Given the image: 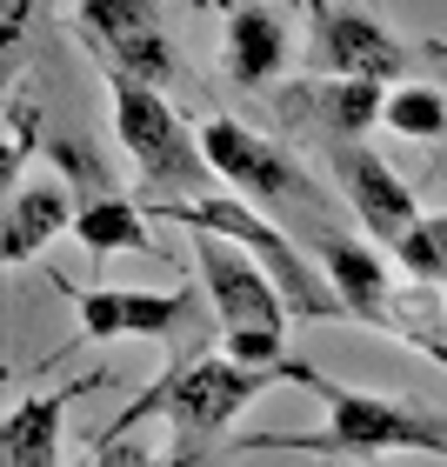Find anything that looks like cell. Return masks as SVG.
Masks as SVG:
<instances>
[{
  "label": "cell",
  "mask_w": 447,
  "mask_h": 467,
  "mask_svg": "<svg viewBox=\"0 0 447 467\" xmlns=\"http://www.w3.org/2000/svg\"><path fill=\"white\" fill-rule=\"evenodd\" d=\"M201 147H207V161L221 167V181L234 187V194H247L267 221H281L301 247L327 241L334 227H348V221L334 214V194L321 187V174H307L281 140L254 134L247 120L214 114V120L201 127Z\"/></svg>",
  "instance_id": "3957f363"
},
{
  "label": "cell",
  "mask_w": 447,
  "mask_h": 467,
  "mask_svg": "<svg viewBox=\"0 0 447 467\" xmlns=\"http://www.w3.org/2000/svg\"><path fill=\"white\" fill-rule=\"evenodd\" d=\"M294 34L274 0H234L227 7V80L234 88H274L287 74Z\"/></svg>",
  "instance_id": "5bb4252c"
},
{
  "label": "cell",
  "mask_w": 447,
  "mask_h": 467,
  "mask_svg": "<svg viewBox=\"0 0 447 467\" xmlns=\"http://www.w3.org/2000/svg\"><path fill=\"white\" fill-rule=\"evenodd\" d=\"M388 254L400 261V274H408V281L441 287V281H447V214H421Z\"/></svg>",
  "instance_id": "ac0fdd59"
},
{
  "label": "cell",
  "mask_w": 447,
  "mask_h": 467,
  "mask_svg": "<svg viewBox=\"0 0 447 467\" xmlns=\"http://www.w3.org/2000/svg\"><path fill=\"white\" fill-rule=\"evenodd\" d=\"M301 7H307V20H314V27H321V20L334 14V0H301Z\"/></svg>",
  "instance_id": "44dd1931"
},
{
  "label": "cell",
  "mask_w": 447,
  "mask_h": 467,
  "mask_svg": "<svg viewBox=\"0 0 447 467\" xmlns=\"http://www.w3.org/2000/svg\"><path fill=\"white\" fill-rule=\"evenodd\" d=\"M74 27L94 47L100 74H134L147 88H174L181 60L167 47L161 0H74Z\"/></svg>",
  "instance_id": "ba28073f"
},
{
  "label": "cell",
  "mask_w": 447,
  "mask_h": 467,
  "mask_svg": "<svg viewBox=\"0 0 447 467\" xmlns=\"http://www.w3.org/2000/svg\"><path fill=\"white\" fill-rule=\"evenodd\" d=\"M314 67L321 74H360V80H421V74H447V47L441 40H408L394 34L380 14L368 7H334L321 27H314Z\"/></svg>",
  "instance_id": "8992f818"
},
{
  "label": "cell",
  "mask_w": 447,
  "mask_h": 467,
  "mask_svg": "<svg viewBox=\"0 0 447 467\" xmlns=\"http://www.w3.org/2000/svg\"><path fill=\"white\" fill-rule=\"evenodd\" d=\"M88 467H207V461L181 454L174 441H167V448H154V441H140V428H120V420H114V428L94 434Z\"/></svg>",
  "instance_id": "e0dca14e"
},
{
  "label": "cell",
  "mask_w": 447,
  "mask_h": 467,
  "mask_svg": "<svg viewBox=\"0 0 447 467\" xmlns=\"http://www.w3.org/2000/svg\"><path fill=\"white\" fill-rule=\"evenodd\" d=\"M274 108L294 134L314 140H354L374 134L380 114H388V80H360V74H314L294 80V88H274Z\"/></svg>",
  "instance_id": "30bf717a"
},
{
  "label": "cell",
  "mask_w": 447,
  "mask_h": 467,
  "mask_svg": "<svg viewBox=\"0 0 447 467\" xmlns=\"http://www.w3.org/2000/svg\"><path fill=\"white\" fill-rule=\"evenodd\" d=\"M154 214H147V201L134 194H94V201H80V214H74V241L88 247V254H154V227H147Z\"/></svg>",
  "instance_id": "9a60e30c"
},
{
  "label": "cell",
  "mask_w": 447,
  "mask_h": 467,
  "mask_svg": "<svg viewBox=\"0 0 447 467\" xmlns=\"http://www.w3.org/2000/svg\"><path fill=\"white\" fill-rule=\"evenodd\" d=\"M34 14L40 0H0V47H7V74H20V60L34 47Z\"/></svg>",
  "instance_id": "ffe728a7"
},
{
  "label": "cell",
  "mask_w": 447,
  "mask_h": 467,
  "mask_svg": "<svg viewBox=\"0 0 447 467\" xmlns=\"http://www.w3.org/2000/svg\"><path fill=\"white\" fill-rule=\"evenodd\" d=\"M374 247H380V241H368V234L334 227L327 241H314L307 254L321 261V274L334 281L340 307H348V321L394 334V327H400V287L388 281V267H380V254H374Z\"/></svg>",
  "instance_id": "8fae6325"
},
{
  "label": "cell",
  "mask_w": 447,
  "mask_h": 467,
  "mask_svg": "<svg viewBox=\"0 0 447 467\" xmlns=\"http://www.w3.org/2000/svg\"><path fill=\"white\" fill-rule=\"evenodd\" d=\"M281 380L307 388L327 408L321 434H254L234 441V454H314V461H380V454H441L447 461V414H428L414 400H388L368 388H340L307 360H281Z\"/></svg>",
  "instance_id": "6da1fadb"
},
{
  "label": "cell",
  "mask_w": 447,
  "mask_h": 467,
  "mask_svg": "<svg viewBox=\"0 0 447 467\" xmlns=\"http://www.w3.org/2000/svg\"><path fill=\"white\" fill-rule=\"evenodd\" d=\"M327 147V167H334V187H340V201H348V214L354 227L368 234V241L380 247H394L400 234H408L421 221V201H414V187L394 174L388 161L368 147V134H354V140H321Z\"/></svg>",
  "instance_id": "9c48e42d"
},
{
  "label": "cell",
  "mask_w": 447,
  "mask_h": 467,
  "mask_svg": "<svg viewBox=\"0 0 447 467\" xmlns=\"http://www.w3.org/2000/svg\"><path fill=\"white\" fill-rule=\"evenodd\" d=\"M74 214H80V207H74V181L60 174V167L7 187V214H0V261H7V267L34 261L54 234H74Z\"/></svg>",
  "instance_id": "7c38bea8"
},
{
  "label": "cell",
  "mask_w": 447,
  "mask_h": 467,
  "mask_svg": "<svg viewBox=\"0 0 447 467\" xmlns=\"http://www.w3.org/2000/svg\"><path fill=\"white\" fill-rule=\"evenodd\" d=\"M54 287L74 301L80 334L88 341H187L214 307H201L207 294L174 287V294H147V287H74L54 274Z\"/></svg>",
  "instance_id": "52a82bcc"
},
{
  "label": "cell",
  "mask_w": 447,
  "mask_h": 467,
  "mask_svg": "<svg viewBox=\"0 0 447 467\" xmlns=\"http://www.w3.org/2000/svg\"><path fill=\"white\" fill-rule=\"evenodd\" d=\"M94 388H108V374H80V380H60L54 394H27L0 428V467H60V420Z\"/></svg>",
  "instance_id": "4fadbf2b"
},
{
  "label": "cell",
  "mask_w": 447,
  "mask_h": 467,
  "mask_svg": "<svg viewBox=\"0 0 447 467\" xmlns=\"http://www.w3.org/2000/svg\"><path fill=\"white\" fill-rule=\"evenodd\" d=\"M227 7H234V0H227Z\"/></svg>",
  "instance_id": "7402d4cb"
},
{
  "label": "cell",
  "mask_w": 447,
  "mask_h": 467,
  "mask_svg": "<svg viewBox=\"0 0 447 467\" xmlns=\"http://www.w3.org/2000/svg\"><path fill=\"white\" fill-rule=\"evenodd\" d=\"M380 127L400 134V140H441L447 134V94L434 88V80H400V88H388Z\"/></svg>",
  "instance_id": "2e32d148"
},
{
  "label": "cell",
  "mask_w": 447,
  "mask_h": 467,
  "mask_svg": "<svg viewBox=\"0 0 447 467\" xmlns=\"http://www.w3.org/2000/svg\"><path fill=\"white\" fill-rule=\"evenodd\" d=\"M34 147H47V140H40V108H34L27 88H14V100H7V161H0V187H20V181H27Z\"/></svg>",
  "instance_id": "d6986e66"
},
{
  "label": "cell",
  "mask_w": 447,
  "mask_h": 467,
  "mask_svg": "<svg viewBox=\"0 0 447 467\" xmlns=\"http://www.w3.org/2000/svg\"><path fill=\"white\" fill-rule=\"evenodd\" d=\"M108 94H114V140L127 147L140 174V201H201V194H221V167L207 161L201 134L174 114L167 88H147L134 74H108Z\"/></svg>",
  "instance_id": "5b68a950"
},
{
  "label": "cell",
  "mask_w": 447,
  "mask_h": 467,
  "mask_svg": "<svg viewBox=\"0 0 447 467\" xmlns=\"http://www.w3.org/2000/svg\"><path fill=\"white\" fill-rule=\"evenodd\" d=\"M274 380H281L274 368H247V360H234L227 348H214V354H181L174 368H167L154 388L120 414V428H140L147 414H161L167 420V441H174L181 454H194V461L214 467L221 448H227V428L241 420V408H247L254 394H267Z\"/></svg>",
  "instance_id": "7a4b0ae2"
},
{
  "label": "cell",
  "mask_w": 447,
  "mask_h": 467,
  "mask_svg": "<svg viewBox=\"0 0 447 467\" xmlns=\"http://www.w3.org/2000/svg\"><path fill=\"white\" fill-rule=\"evenodd\" d=\"M194 267H201L207 307H214V348H227L247 368H281L287 321H294L281 281L227 234H194Z\"/></svg>",
  "instance_id": "277c9868"
}]
</instances>
